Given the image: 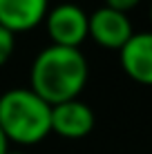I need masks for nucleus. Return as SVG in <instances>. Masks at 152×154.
Masks as SVG:
<instances>
[{
    "label": "nucleus",
    "instance_id": "obj_1",
    "mask_svg": "<svg viewBox=\"0 0 152 154\" xmlns=\"http://www.w3.org/2000/svg\"><path fill=\"white\" fill-rule=\"evenodd\" d=\"M90 67L81 49L47 45L36 54L29 69V89L47 105L78 98L87 85Z\"/></svg>",
    "mask_w": 152,
    "mask_h": 154
},
{
    "label": "nucleus",
    "instance_id": "obj_2",
    "mask_svg": "<svg viewBox=\"0 0 152 154\" xmlns=\"http://www.w3.org/2000/svg\"><path fill=\"white\" fill-rule=\"evenodd\" d=\"M0 130L9 143H40L51 132V105L29 87L7 89L0 96Z\"/></svg>",
    "mask_w": 152,
    "mask_h": 154
},
{
    "label": "nucleus",
    "instance_id": "obj_3",
    "mask_svg": "<svg viewBox=\"0 0 152 154\" xmlns=\"http://www.w3.org/2000/svg\"><path fill=\"white\" fill-rule=\"evenodd\" d=\"M43 23L47 25V34L51 45L81 49L87 38V11L76 2H60L47 11Z\"/></svg>",
    "mask_w": 152,
    "mask_h": 154
},
{
    "label": "nucleus",
    "instance_id": "obj_4",
    "mask_svg": "<svg viewBox=\"0 0 152 154\" xmlns=\"http://www.w3.org/2000/svg\"><path fill=\"white\" fill-rule=\"evenodd\" d=\"M132 34L134 29L128 14L114 11L110 7H98L92 14H87V38H92L105 49L119 51L132 38Z\"/></svg>",
    "mask_w": 152,
    "mask_h": 154
},
{
    "label": "nucleus",
    "instance_id": "obj_5",
    "mask_svg": "<svg viewBox=\"0 0 152 154\" xmlns=\"http://www.w3.org/2000/svg\"><path fill=\"white\" fill-rule=\"evenodd\" d=\"M94 127V112L81 98L51 105V132L63 139H83Z\"/></svg>",
    "mask_w": 152,
    "mask_h": 154
},
{
    "label": "nucleus",
    "instance_id": "obj_6",
    "mask_svg": "<svg viewBox=\"0 0 152 154\" xmlns=\"http://www.w3.org/2000/svg\"><path fill=\"white\" fill-rule=\"evenodd\" d=\"M119 60L132 81L152 87V29L132 34V38L119 49Z\"/></svg>",
    "mask_w": 152,
    "mask_h": 154
},
{
    "label": "nucleus",
    "instance_id": "obj_7",
    "mask_svg": "<svg viewBox=\"0 0 152 154\" xmlns=\"http://www.w3.org/2000/svg\"><path fill=\"white\" fill-rule=\"evenodd\" d=\"M49 11V0H0V27L11 34L38 27Z\"/></svg>",
    "mask_w": 152,
    "mask_h": 154
},
{
    "label": "nucleus",
    "instance_id": "obj_8",
    "mask_svg": "<svg viewBox=\"0 0 152 154\" xmlns=\"http://www.w3.org/2000/svg\"><path fill=\"white\" fill-rule=\"evenodd\" d=\"M14 47H16V36L9 29L0 27V67L11 58L14 54Z\"/></svg>",
    "mask_w": 152,
    "mask_h": 154
},
{
    "label": "nucleus",
    "instance_id": "obj_9",
    "mask_svg": "<svg viewBox=\"0 0 152 154\" xmlns=\"http://www.w3.org/2000/svg\"><path fill=\"white\" fill-rule=\"evenodd\" d=\"M103 7H110V9H114V11H121V14H128V11H132L134 7L141 2V0H103Z\"/></svg>",
    "mask_w": 152,
    "mask_h": 154
},
{
    "label": "nucleus",
    "instance_id": "obj_10",
    "mask_svg": "<svg viewBox=\"0 0 152 154\" xmlns=\"http://www.w3.org/2000/svg\"><path fill=\"white\" fill-rule=\"evenodd\" d=\"M7 150H9V141L2 134V130H0V154H7Z\"/></svg>",
    "mask_w": 152,
    "mask_h": 154
},
{
    "label": "nucleus",
    "instance_id": "obj_11",
    "mask_svg": "<svg viewBox=\"0 0 152 154\" xmlns=\"http://www.w3.org/2000/svg\"><path fill=\"white\" fill-rule=\"evenodd\" d=\"M7 154H25V152H16V150H7Z\"/></svg>",
    "mask_w": 152,
    "mask_h": 154
},
{
    "label": "nucleus",
    "instance_id": "obj_12",
    "mask_svg": "<svg viewBox=\"0 0 152 154\" xmlns=\"http://www.w3.org/2000/svg\"><path fill=\"white\" fill-rule=\"evenodd\" d=\"M150 20H152V5H150Z\"/></svg>",
    "mask_w": 152,
    "mask_h": 154
}]
</instances>
